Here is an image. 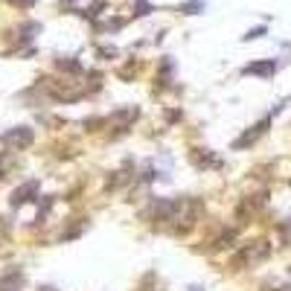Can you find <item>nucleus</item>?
Wrapping results in <instances>:
<instances>
[{
	"instance_id": "1",
	"label": "nucleus",
	"mask_w": 291,
	"mask_h": 291,
	"mask_svg": "<svg viewBox=\"0 0 291 291\" xmlns=\"http://www.w3.org/2000/svg\"><path fill=\"white\" fill-rule=\"evenodd\" d=\"M245 73H274V64L268 61V64H251V67H245Z\"/></svg>"
}]
</instances>
